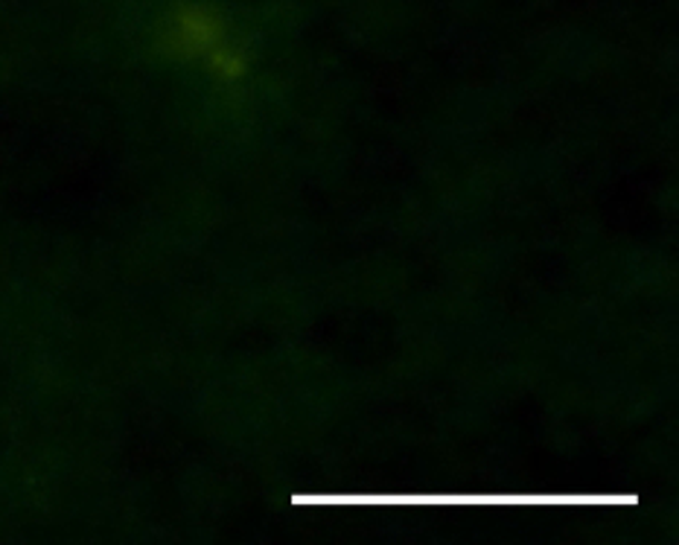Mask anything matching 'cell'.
Returning <instances> with one entry per match:
<instances>
[{
  "label": "cell",
  "instance_id": "obj_1",
  "mask_svg": "<svg viewBox=\"0 0 679 545\" xmlns=\"http://www.w3.org/2000/svg\"><path fill=\"white\" fill-rule=\"evenodd\" d=\"M175 41H179L181 53L193 55V59H202L213 73L225 79L243 77L245 64L243 55L236 53L234 44L227 41L225 30L219 24V18L204 12V9H184L175 21V30H172Z\"/></svg>",
  "mask_w": 679,
  "mask_h": 545
}]
</instances>
